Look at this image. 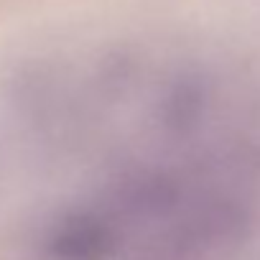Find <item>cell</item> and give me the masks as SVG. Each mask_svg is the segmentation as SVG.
Segmentation results:
<instances>
[{
    "instance_id": "1",
    "label": "cell",
    "mask_w": 260,
    "mask_h": 260,
    "mask_svg": "<svg viewBox=\"0 0 260 260\" xmlns=\"http://www.w3.org/2000/svg\"><path fill=\"white\" fill-rule=\"evenodd\" d=\"M207 82L151 89L148 138L125 143L41 237V260H237L260 204V148L222 127Z\"/></svg>"
}]
</instances>
